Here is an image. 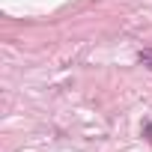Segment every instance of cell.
<instances>
[{
  "instance_id": "cell-1",
  "label": "cell",
  "mask_w": 152,
  "mask_h": 152,
  "mask_svg": "<svg viewBox=\"0 0 152 152\" xmlns=\"http://www.w3.org/2000/svg\"><path fill=\"white\" fill-rule=\"evenodd\" d=\"M137 60H140V66H146V69H152V48H143V51L137 54Z\"/></svg>"
}]
</instances>
